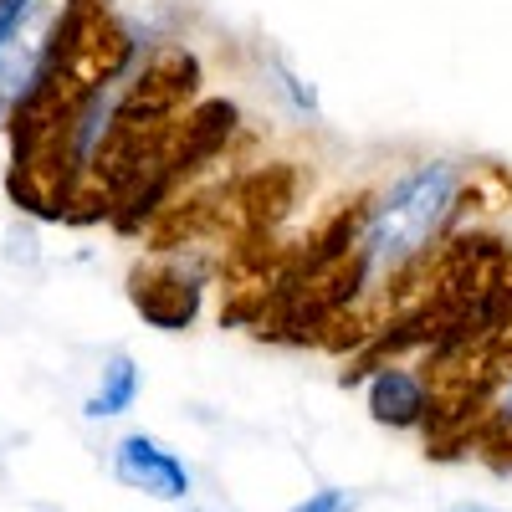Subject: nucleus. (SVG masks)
I'll return each mask as SVG.
<instances>
[{"label": "nucleus", "instance_id": "1", "mask_svg": "<svg viewBox=\"0 0 512 512\" xmlns=\"http://www.w3.org/2000/svg\"><path fill=\"white\" fill-rule=\"evenodd\" d=\"M456 200V169L451 164H420L379 200V210L364 226L359 256H364V282L400 272L410 256L436 236L446 210Z\"/></svg>", "mask_w": 512, "mask_h": 512}, {"label": "nucleus", "instance_id": "2", "mask_svg": "<svg viewBox=\"0 0 512 512\" xmlns=\"http://www.w3.org/2000/svg\"><path fill=\"white\" fill-rule=\"evenodd\" d=\"M113 477H118L123 487H134V492L159 497V502H185L190 487H195L190 466L169 451L159 436H144V431L123 436V441L113 446Z\"/></svg>", "mask_w": 512, "mask_h": 512}, {"label": "nucleus", "instance_id": "3", "mask_svg": "<svg viewBox=\"0 0 512 512\" xmlns=\"http://www.w3.org/2000/svg\"><path fill=\"white\" fill-rule=\"evenodd\" d=\"M425 405H431V395L410 369H379L369 379V410L384 425H415L425 420Z\"/></svg>", "mask_w": 512, "mask_h": 512}, {"label": "nucleus", "instance_id": "4", "mask_svg": "<svg viewBox=\"0 0 512 512\" xmlns=\"http://www.w3.org/2000/svg\"><path fill=\"white\" fill-rule=\"evenodd\" d=\"M139 395V369L128 354H113L103 364V379H98V390L88 395V405H82V415L88 420H108V415H123L128 405H134Z\"/></svg>", "mask_w": 512, "mask_h": 512}, {"label": "nucleus", "instance_id": "5", "mask_svg": "<svg viewBox=\"0 0 512 512\" xmlns=\"http://www.w3.org/2000/svg\"><path fill=\"white\" fill-rule=\"evenodd\" d=\"M31 6H36V0H0V62L11 57L16 31H21V21L31 16Z\"/></svg>", "mask_w": 512, "mask_h": 512}, {"label": "nucleus", "instance_id": "6", "mask_svg": "<svg viewBox=\"0 0 512 512\" xmlns=\"http://www.w3.org/2000/svg\"><path fill=\"white\" fill-rule=\"evenodd\" d=\"M292 512H359V497L344 492V487H323V492H313L308 502H297Z\"/></svg>", "mask_w": 512, "mask_h": 512}, {"label": "nucleus", "instance_id": "7", "mask_svg": "<svg viewBox=\"0 0 512 512\" xmlns=\"http://www.w3.org/2000/svg\"><path fill=\"white\" fill-rule=\"evenodd\" d=\"M6 241H11V246H6L11 262H36V236H31V231H21V226H16Z\"/></svg>", "mask_w": 512, "mask_h": 512}, {"label": "nucleus", "instance_id": "8", "mask_svg": "<svg viewBox=\"0 0 512 512\" xmlns=\"http://www.w3.org/2000/svg\"><path fill=\"white\" fill-rule=\"evenodd\" d=\"M446 512H502V507H487V502H451Z\"/></svg>", "mask_w": 512, "mask_h": 512}, {"label": "nucleus", "instance_id": "9", "mask_svg": "<svg viewBox=\"0 0 512 512\" xmlns=\"http://www.w3.org/2000/svg\"><path fill=\"white\" fill-rule=\"evenodd\" d=\"M507 410H512V395H507Z\"/></svg>", "mask_w": 512, "mask_h": 512}]
</instances>
